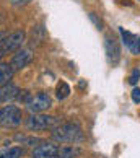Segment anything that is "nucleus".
I'll return each mask as SVG.
<instances>
[{
	"label": "nucleus",
	"instance_id": "obj_1",
	"mask_svg": "<svg viewBox=\"0 0 140 158\" xmlns=\"http://www.w3.org/2000/svg\"><path fill=\"white\" fill-rule=\"evenodd\" d=\"M52 137L57 142H65V143H77L83 140V132H81L80 126L67 122V124H60L52 131Z\"/></svg>",
	"mask_w": 140,
	"mask_h": 158
},
{
	"label": "nucleus",
	"instance_id": "obj_2",
	"mask_svg": "<svg viewBox=\"0 0 140 158\" xmlns=\"http://www.w3.org/2000/svg\"><path fill=\"white\" fill-rule=\"evenodd\" d=\"M23 43H25V33L23 31H13V33L7 34L3 38V41L0 43V59L5 54H8V52L18 51Z\"/></svg>",
	"mask_w": 140,
	"mask_h": 158
},
{
	"label": "nucleus",
	"instance_id": "obj_3",
	"mask_svg": "<svg viewBox=\"0 0 140 158\" xmlns=\"http://www.w3.org/2000/svg\"><path fill=\"white\" fill-rule=\"evenodd\" d=\"M59 119H56L54 116H47V114H38L33 113L30 118L26 119V127L30 131H44L52 126H56Z\"/></svg>",
	"mask_w": 140,
	"mask_h": 158
},
{
	"label": "nucleus",
	"instance_id": "obj_4",
	"mask_svg": "<svg viewBox=\"0 0 140 158\" xmlns=\"http://www.w3.org/2000/svg\"><path fill=\"white\" fill-rule=\"evenodd\" d=\"M21 124V111L16 106H7L0 114V126L5 127H18Z\"/></svg>",
	"mask_w": 140,
	"mask_h": 158
},
{
	"label": "nucleus",
	"instance_id": "obj_5",
	"mask_svg": "<svg viewBox=\"0 0 140 158\" xmlns=\"http://www.w3.org/2000/svg\"><path fill=\"white\" fill-rule=\"evenodd\" d=\"M51 96L46 95V93H38V95L31 96L26 103V108L31 111V113H43L47 108H51Z\"/></svg>",
	"mask_w": 140,
	"mask_h": 158
},
{
	"label": "nucleus",
	"instance_id": "obj_6",
	"mask_svg": "<svg viewBox=\"0 0 140 158\" xmlns=\"http://www.w3.org/2000/svg\"><path fill=\"white\" fill-rule=\"evenodd\" d=\"M31 59H33V54H31L30 49H18L15 52V56L11 57L10 65L13 70H21L31 62Z\"/></svg>",
	"mask_w": 140,
	"mask_h": 158
},
{
	"label": "nucleus",
	"instance_id": "obj_7",
	"mask_svg": "<svg viewBox=\"0 0 140 158\" xmlns=\"http://www.w3.org/2000/svg\"><path fill=\"white\" fill-rule=\"evenodd\" d=\"M119 33H121V36H122V43L127 46V49H129L132 54L138 56L140 54V36H135V34L126 31L124 28H121Z\"/></svg>",
	"mask_w": 140,
	"mask_h": 158
},
{
	"label": "nucleus",
	"instance_id": "obj_8",
	"mask_svg": "<svg viewBox=\"0 0 140 158\" xmlns=\"http://www.w3.org/2000/svg\"><path fill=\"white\" fill-rule=\"evenodd\" d=\"M59 147H56L54 143H41L38 147H34L33 150V158H54L57 156Z\"/></svg>",
	"mask_w": 140,
	"mask_h": 158
},
{
	"label": "nucleus",
	"instance_id": "obj_9",
	"mask_svg": "<svg viewBox=\"0 0 140 158\" xmlns=\"http://www.w3.org/2000/svg\"><path fill=\"white\" fill-rule=\"evenodd\" d=\"M106 52H108V57H109V60L113 62V64H117L119 62V46H117V41H116L114 38H111V36H106Z\"/></svg>",
	"mask_w": 140,
	"mask_h": 158
},
{
	"label": "nucleus",
	"instance_id": "obj_10",
	"mask_svg": "<svg viewBox=\"0 0 140 158\" xmlns=\"http://www.w3.org/2000/svg\"><path fill=\"white\" fill-rule=\"evenodd\" d=\"M0 93H2V96H3V101H7V99H13V98L18 96L20 90L16 88V85H13L11 81H8V83L0 86Z\"/></svg>",
	"mask_w": 140,
	"mask_h": 158
},
{
	"label": "nucleus",
	"instance_id": "obj_11",
	"mask_svg": "<svg viewBox=\"0 0 140 158\" xmlns=\"http://www.w3.org/2000/svg\"><path fill=\"white\" fill-rule=\"evenodd\" d=\"M81 153L80 148L73 147V145H67V147H59L56 158H77Z\"/></svg>",
	"mask_w": 140,
	"mask_h": 158
},
{
	"label": "nucleus",
	"instance_id": "obj_12",
	"mask_svg": "<svg viewBox=\"0 0 140 158\" xmlns=\"http://www.w3.org/2000/svg\"><path fill=\"white\" fill-rule=\"evenodd\" d=\"M46 38V31H44V28L38 25V26H34L33 28V31H31V41H30V44L31 46H38L43 43V39Z\"/></svg>",
	"mask_w": 140,
	"mask_h": 158
},
{
	"label": "nucleus",
	"instance_id": "obj_13",
	"mask_svg": "<svg viewBox=\"0 0 140 158\" xmlns=\"http://www.w3.org/2000/svg\"><path fill=\"white\" fill-rule=\"evenodd\" d=\"M13 72L15 70L11 69V65H8V64H0V86L8 83L10 78L13 77Z\"/></svg>",
	"mask_w": 140,
	"mask_h": 158
},
{
	"label": "nucleus",
	"instance_id": "obj_14",
	"mask_svg": "<svg viewBox=\"0 0 140 158\" xmlns=\"http://www.w3.org/2000/svg\"><path fill=\"white\" fill-rule=\"evenodd\" d=\"M25 155V150L21 147H8L0 152V158H21Z\"/></svg>",
	"mask_w": 140,
	"mask_h": 158
},
{
	"label": "nucleus",
	"instance_id": "obj_15",
	"mask_svg": "<svg viewBox=\"0 0 140 158\" xmlns=\"http://www.w3.org/2000/svg\"><path fill=\"white\" fill-rule=\"evenodd\" d=\"M56 95H57V98H59V99H65L70 95V86L65 83V81H59V83H57Z\"/></svg>",
	"mask_w": 140,
	"mask_h": 158
},
{
	"label": "nucleus",
	"instance_id": "obj_16",
	"mask_svg": "<svg viewBox=\"0 0 140 158\" xmlns=\"http://www.w3.org/2000/svg\"><path fill=\"white\" fill-rule=\"evenodd\" d=\"M138 78H140V70L138 69H135V70H134V72H132V75H130V83L132 85H135L137 83V81H138Z\"/></svg>",
	"mask_w": 140,
	"mask_h": 158
},
{
	"label": "nucleus",
	"instance_id": "obj_17",
	"mask_svg": "<svg viewBox=\"0 0 140 158\" xmlns=\"http://www.w3.org/2000/svg\"><path fill=\"white\" fill-rule=\"evenodd\" d=\"M132 101L134 103H140V88H134L132 90Z\"/></svg>",
	"mask_w": 140,
	"mask_h": 158
},
{
	"label": "nucleus",
	"instance_id": "obj_18",
	"mask_svg": "<svg viewBox=\"0 0 140 158\" xmlns=\"http://www.w3.org/2000/svg\"><path fill=\"white\" fill-rule=\"evenodd\" d=\"M90 20H91V21L96 25V28H98V30H101V28H103V23H101V20H98L95 13H90Z\"/></svg>",
	"mask_w": 140,
	"mask_h": 158
},
{
	"label": "nucleus",
	"instance_id": "obj_19",
	"mask_svg": "<svg viewBox=\"0 0 140 158\" xmlns=\"http://www.w3.org/2000/svg\"><path fill=\"white\" fill-rule=\"evenodd\" d=\"M13 5H16V7H23V5H28L31 2V0H10Z\"/></svg>",
	"mask_w": 140,
	"mask_h": 158
},
{
	"label": "nucleus",
	"instance_id": "obj_20",
	"mask_svg": "<svg viewBox=\"0 0 140 158\" xmlns=\"http://www.w3.org/2000/svg\"><path fill=\"white\" fill-rule=\"evenodd\" d=\"M5 36H7V33L0 31V43H2V41H3V38H5Z\"/></svg>",
	"mask_w": 140,
	"mask_h": 158
},
{
	"label": "nucleus",
	"instance_id": "obj_21",
	"mask_svg": "<svg viewBox=\"0 0 140 158\" xmlns=\"http://www.w3.org/2000/svg\"><path fill=\"white\" fill-rule=\"evenodd\" d=\"M3 101V96H2V93H0V103H2Z\"/></svg>",
	"mask_w": 140,
	"mask_h": 158
},
{
	"label": "nucleus",
	"instance_id": "obj_22",
	"mask_svg": "<svg viewBox=\"0 0 140 158\" xmlns=\"http://www.w3.org/2000/svg\"><path fill=\"white\" fill-rule=\"evenodd\" d=\"M0 114H2V109H0Z\"/></svg>",
	"mask_w": 140,
	"mask_h": 158
}]
</instances>
